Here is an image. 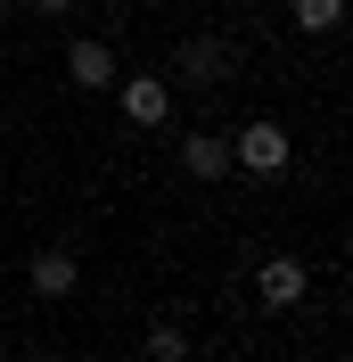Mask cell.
Here are the masks:
<instances>
[{
	"label": "cell",
	"mask_w": 353,
	"mask_h": 362,
	"mask_svg": "<svg viewBox=\"0 0 353 362\" xmlns=\"http://www.w3.org/2000/svg\"><path fill=\"white\" fill-rule=\"evenodd\" d=\"M115 99H124L132 124H164L173 115V83L164 74H115Z\"/></svg>",
	"instance_id": "cell-2"
},
{
	"label": "cell",
	"mask_w": 353,
	"mask_h": 362,
	"mask_svg": "<svg viewBox=\"0 0 353 362\" xmlns=\"http://www.w3.org/2000/svg\"><path fill=\"white\" fill-rule=\"evenodd\" d=\"M74 288H83L74 255H58V247H42V255H33V296H42V305H58V296H74Z\"/></svg>",
	"instance_id": "cell-5"
},
{
	"label": "cell",
	"mask_w": 353,
	"mask_h": 362,
	"mask_svg": "<svg viewBox=\"0 0 353 362\" xmlns=\"http://www.w3.org/2000/svg\"><path fill=\"white\" fill-rule=\"evenodd\" d=\"M222 66H230V49H222V42H189V49H181V74H189V83H214Z\"/></svg>",
	"instance_id": "cell-7"
},
{
	"label": "cell",
	"mask_w": 353,
	"mask_h": 362,
	"mask_svg": "<svg viewBox=\"0 0 353 362\" xmlns=\"http://www.w3.org/2000/svg\"><path fill=\"white\" fill-rule=\"evenodd\" d=\"M148 362H189V338H181L173 321H156V329H148Z\"/></svg>",
	"instance_id": "cell-9"
},
{
	"label": "cell",
	"mask_w": 353,
	"mask_h": 362,
	"mask_svg": "<svg viewBox=\"0 0 353 362\" xmlns=\"http://www.w3.org/2000/svg\"><path fill=\"white\" fill-rule=\"evenodd\" d=\"M287 157H296V140H287L271 115L239 124V140H230V165H246V173H287Z\"/></svg>",
	"instance_id": "cell-1"
},
{
	"label": "cell",
	"mask_w": 353,
	"mask_h": 362,
	"mask_svg": "<svg viewBox=\"0 0 353 362\" xmlns=\"http://www.w3.org/2000/svg\"><path fill=\"white\" fill-rule=\"evenodd\" d=\"M181 165H189L198 181H222V173H230V140H222V132H189V140H181Z\"/></svg>",
	"instance_id": "cell-6"
},
{
	"label": "cell",
	"mask_w": 353,
	"mask_h": 362,
	"mask_svg": "<svg viewBox=\"0 0 353 362\" xmlns=\"http://www.w3.org/2000/svg\"><path fill=\"white\" fill-rule=\"evenodd\" d=\"M304 288H312V280H304V255H271V264L255 272V296H263L271 313H287V305H304Z\"/></svg>",
	"instance_id": "cell-3"
},
{
	"label": "cell",
	"mask_w": 353,
	"mask_h": 362,
	"mask_svg": "<svg viewBox=\"0 0 353 362\" xmlns=\"http://www.w3.org/2000/svg\"><path fill=\"white\" fill-rule=\"evenodd\" d=\"M287 8H296L304 33H337V17H345V0H287Z\"/></svg>",
	"instance_id": "cell-8"
},
{
	"label": "cell",
	"mask_w": 353,
	"mask_h": 362,
	"mask_svg": "<svg viewBox=\"0 0 353 362\" xmlns=\"http://www.w3.org/2000/svg\"><path fill=\"white\" fill-rule=\"evenodd\" d=\"M33 8H42V17H66V8H74V0H33Z\"/></svg>",
	"instance_id": "cell-10"
},
{
	"label": "cell",
	"mask_w": 353,
	"mask_h": 362,
	"mask_svg": "<svg viewBox=\"0 0 353 362\" xmlns=\"http://www.w3.org/2000/svg\"><path fill=\"white\" fill-rule=\"evenodd\" d=\"M66 74H74L83 90H115V49H107V42H90V33H83V42L66 49Z\"/></svg>",
	"instance_id": "cell-4"
}]
</instances>
